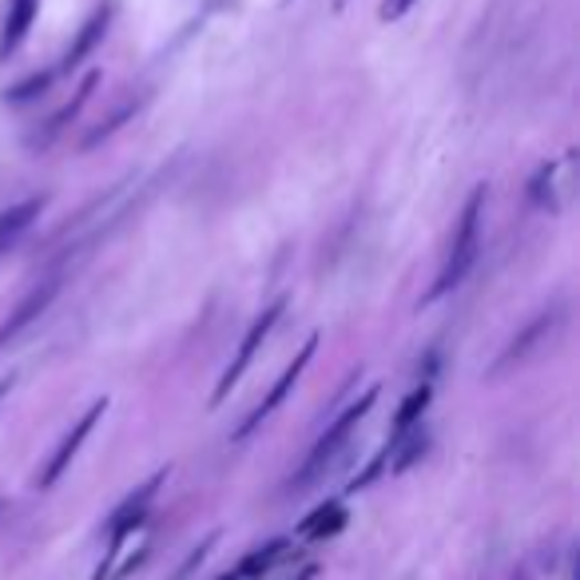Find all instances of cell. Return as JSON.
I'll return each instance as SVG.
<instances>
[{
	"label": "cell",
	"mask_w": 580,
	"mask_h": 580,
	"mask_svg": "<svg viewBox=\"0 0 580 580\" xmlns=\"http://www.w3.org/2000/svg\"><path fill=\"white\" fill-rule=\"evenodd\" d=\"M375 402H378V386H370L362 398H355V402L338 413L335 422L326 425V433L315 442V450H310V457L303 462V470L291 477V493H306L310 485H318L326 473L335 470L338 457L350 450V437H355V430L366 422V413L375 410Z\"/></svg>",
	"instance_id": "1"
},
{
	"label": "cell",
	"mask_w": 580,
	"mask_h": 580,
	"mask_svg": "<svg viewBox=\"0 0 580 580\" xmlns=\"http://www.w3.org/2000/svg\"><path fill=\"white\" fill-rule=\"evenodd\" d=\"M482 211H485V183H477V188L470 191V199H465L462 207V219H457V231H453V243H450V259H445L442 275H437V283L430 286L422 295V303H437V298H445L450 291H457V286L465 283V275L473 271V263H477V251H482Z\"/></svg>",
	"instance_id": "2"
},
{
	"label": "cell",
	"mask_w": 580,
	"mask_h": 580,
	"mask_svg": "<svg viewBox=\"0 0 580 580\" xmlns=\"http://www.w3.org/2000/svg\"><path fill=\"white\" fill-rule=\"evenodd\" d=\"M171 470H156L144 485H136V489L124 497V502L112 509L108 517V552H104V561H99L96 577L92 580H108V572L116 569V561L124 557V545L136 537L139 529H144V521H148L151 513V502L159 497V489H164V482H168Z\"/></svg>",
	"instance_id": "3"
},
{
	"label": "cell",
	"mask_w": 580,
	"mask_h": 580,
	"mask_svg": "<svg viewBox=\"0 0 580 580\" xmlns=\"http://www.w3.org/2000/svg\"><path fill=\"white\" fill-rule=\"evenodd\" d=\"M283 310H286V298H278V303H271L263 310V315L251 323V330L243 335V342H239V350H235V358H231V366L223 370V378H219V386H215V393H211V405H223L226 402V393L235 390L239 386V378L246 375V366L255 362V355H259V346L266 342V335L275 330L278 326V318H283Z\"/></svg>",
	"instance_id": "4"
},
{
	"label": "cell",
	"mask_w": 580,
	"mask_h": 580,
	"mask_svg": "<svg viewBox=\"0 0 580 580\" xmlns=\"http://www.w3.org/2000/svg\"><path fill=\"white\" fill-rule=\"evenodd\" d=\"M104 410H108V398H99V402H92L88 410L80 413V422L72 425L64 437H60V445L52 450V457L44 462V470L36 473V489H52V485L68 473V465L76 462V453H80V445L88 442V433L96 430V422L104 418Z\"/></svg>",
	"instance_id": "5"
},
{
	"label": "cell",
	"mask_w": 580,
	"mask_h": 580,
	"mask_svg": "<svg viewBox=\"0 0 580 580\" xmlns=\"http://www.w3.org/2000/svg\"><path fill=\"white\" fill-rule=\"evenodd\" d=\"M315 346H318V335H310V338H306V342H303V350H298V355H295V362L286 366L283 375H278V382L271 386V390H266L263 402H259L255 410H251V413H246V418H243V425H239V430H235V442H243V437H251V433H255L259 425H263L266 418H271V413H275L278 405L286 402V393H291V390H295V386H298V378H303L306 362L315 358Z\"/></svg>",
	"instance_id": "6"
},
{
	"label": "cell",
	"mask_w": 580,
	"mask_h": 580,
	"mask_svg": "<svg viewBox=\"0 0 580 580\" xmlns=\"http://www.w3.org/2000/svg\"><path fill=\"white\" fill-rule=\"evenodd\" d=\"M56 295H60V278H44V283L32 286L29 295H24V303H20L17 310L4 318V326H0V350H4L9 342H17V338L24 335V330H29V326L44 315V310H49Z\"/></svg>",
	"instance_id": "7"
},
{
	"label": "cell",
	"mask_w": 580,
	"mask_h": 580,
	"mask_svg": "<svg viewBox=\"0 0 580 580\" xmlns=\"http://www.w3.org/2000/svg\"><path fill=\"white\" fill-rule=\"evenodd\" d=\"M561 326V306H552V310H541V315L532 318L529 326H525V335H517L513 338L509 346H505V355L497 358V366H493V375L497 370H505V366H513V362H521V358H529L537 346H545L549 342V335Z\"/></svg>",
	"instance_id": "8"
},
{
	"label": "cell",
	"mask_w": 580,
	"mask_h": 580,
	"mask_svg": "<svg viewBox=\"0 0 580 580\" xmlns=\"http://www.w3.org/2000/svg\"><path fill=\"white\" fill-rule=\"evenodd\" d=\"M108 24H112V4H104V9H96L88 17V24H84V29L76 32V40H72L68 44V52H64V60H60L56 68V76H64V72H76L80 64H84V60L92 56V52H96V44L99 40H104V32H108Z\"/></svg>",
	"instance_id": "9"
},
{
	"label": "cell",
	"mask_w": 580,
	"mask_h": 580,
	"mask_svg": "<svg viewBox=\"0 0 580 580\" xmlns=\"http://www.w3.org/2000/svg\"><path fill=\"white\" fill-rule=\"evenodd\" d=\"M36 12H40V0H9V17H4V29H0V60L17 56L20 44L29 40Z\"/></svg>",
	"instance_id": "10"
},
{
	"label": "cell",
	"mask_w": 580,
	"mask_h": 580,
	"mask_svg": "<svg viewBox=\"0 0 580 580\" xmlns=\"http://www.w3.org/2000/svg\"><path fill=\"white\" fill-rule=\"evenodd\" d=\"M346 521H350L346 505L326 502V505H318V509L306 513L303 525H298V537H303V541H326V537H338V532L346 529Z\"/></svg>",
	"instance_id": "11"
},
{
	"label": "cell",
	"mask_w": 580,
	"mask_h": 580,
	"mask_svg": "<svg viewBox=\"0 0 580 580\" xmlns=\"http://www.w3.org/2000/svg\"><path fill=\"white\" fill-rule=\"evenodd\" d=\"M286 557H291V537H275V541H266V545H259V549H251L239 561V569H235V577L239 580H263L266 572L275 569V565H283Z\"/></svg>",
	"instance_id": "12"
},
{
	"label": "cell",
	"mask_w": 580,
	"mask_h": 580,
	"mask_svg": "<svg viewBox=\"0 0 580 580\" xmlns=\"http://www.w3.org/2000/svg\"><path fill=\"white\" fill-rule=\"evenodd\" d=\"M96 84H99V72H88V76L80 80V88H76V96H72V99H68V104H64V108H60V112H56V116H52V119H49V124H44V131H40V136H36V139H32V144H40V148H49L52 139H56V136H60V131L68 128L72 119H76V116H80V108H84V104H88V96H92V92H96Z\"/></svg>",
	"instance_id": "13"
},
{
	"label": "cell",
	"mask_w": 580,
	"mask_h": 580,
	"mask_svg": "<svg viewBox=\"0 0 580 580\" xmlns=\"http://www.w3.org/2000/svg\"><path fill=\"white\" fill-rule=\"evenodd\" d=\"M386 453H390V465H386V470L405 473L410 465H418L425 453H430V433H425L422 425H413V430H405L402 437H390Z\"/></svg>",
	"instance_id": "14"
},
{
	"label": "cell",
	"mask_w": 580,
	"mask_h": 580,
	"mask_svg": "<svg viewBox=\"0 0 580 580\" xmlns=\"http://www.w3.org/2000/svg\"><path fill=\"white\" fill-rule=\"evenodd\" d=\"M40 211H44V196L24 199V203L9 207V211H0V251H9L12 239L24 235V231H29V226L40 219Z\"/></svg>",
	"instance_id": "15"
},
{
	"label": "cell",
	"mask_w": 580,
	"mask_h": 580,
	"mask_svg": "<svg viewBox=\"0 0 580 580\" xmlns=\"http://www.w3.org/2000/svg\"><path fill=\"white\" fill-rule=\"evenodd\" d=\"M430 398H433V382H422L418 390L410 393L402 402V410L393 413V430H390V437H402L405 430H413V425H422V413H425V405H430Z\"/></svg>",
	"instance_id": "16"
},
{
	"label": "cell",
	"mask_w": 580,
	"mask_h": 580,
	"mask_svg": "<svg viewBox=\"0 0 580 580\" xmlns=\"http://www.w3.org/2000/svg\"><path fill=\"white\" fill-rule=\"evenodd\" d=\"M52 80H56V72H36V76H29V80H20L17 88H9L4 92V99H9V104H32V99H40L44 96V92L52 88Z\"/></svg>",
	"instance_id": "17"
},
{
	"label": "cell",
	"mask_w": 580,
	"mask_h": 580,
	"mask_svg": "<svg viewBox=\"0 0 580 580\" xmlns=\"http://www.w3.org/2000/svg\"><path fill=\"white\" fill-rule=\"evenodd\" d=\"M215 545H219V532H207L203 541H199V545H196V549H191V557H188V561H183V565H179V569H176V577H171V580H188V577H191V572H196V569H199V565H203V561H207V552L215 549Z\"/></svg>",
	"instance_id": "18"
},
{
	"label": "cell",
	"mask_w": 580,
	"mask_h": 580,
	"mask_svg": "<svg viewBox=\"0 0 580 580\" xmlns=\"http://www.w3.org/2000/svg\"><path fill=\"white\" fill-rule=\"evenodd\" d=\"M136 112H139V99H136V104H124V108H119L116 116H112V119H104V124H99V128L92 131L88 139H84V151H88V148H96L99 139H108L112 131H116L119 124H124V119H131V116H136Z\"/></svg>",
	"instance_id": "19"
},
{
	"label": "cell",
	"mask_w": 580,
	"mask_h": 580,
	"mask_svg": "<svg viewBox=\"0 0 580 580\" xmlns=\"http://www.w3.org/2000/svg\"><path fill=\"white\" fill-rule=\"evenodd\" d=\"M413 4H418V0H386L382 9H378V17H382V20H398V17H405Z\"/></svg>",
	"instance_id": "20"
},
{
	"label": "cell",
	"mask_w": 580,
	"mask_h": 580,
	"mask_svg": "<svg viewBox=\"0 0 580 580\" xmlns=\"http://www.w3.org/2000/svg\"><path fill=\"white\" fill-rule=\"evenodd\" d=\"M12 390V378H0V402H4V393Z\"/></svg>",
	"instance_id": "21"
},
{
	"label": "cell",
	"mask_w": 580,
	"mask_h": 580,
	"mask_svg": "<svg viewBox=\"0 0 580 580\" xmlns=\"http://www.w3.org/2000/svg\"><path fill=\"white\" fill-rule=\"evenodd\" d=\"M219 580H239V577H235V572H223V577H219Z\"/></svg>",
	"instance_id": "22"
},
{
	"label": "cell",
	"mask_w": 580,
	"mask_h": 580,
	"mask_svg": "<svg viewBox=\"0 0 580 580\" xmlns=\"http://www.w3.org/2000/svg\"><path fill=\"white\" fill-rule=\"evenodd\" d=\"M342 4H346V0H338V9H342Z\"/></svg>",
	"instance_id": "23"
},
{
	"label": "cell",
	"mask_w": 580,
	"mask_h": 580,
	"mask_svg": "<svg viewBox=\"0 0 580 580\" xmlns=\"http://www.w3.org/2000/svg\"><path fill=\"white\" fill-rule=\"evenodd\" d=\"M0 509H4V502H0Z\"/></svg>",
	"instance_id": "24"
}]
</instances>
